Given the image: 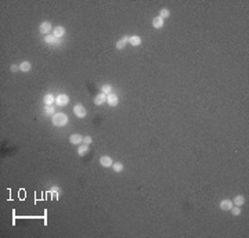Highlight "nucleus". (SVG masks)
Listing matches in <instances>:
<instances>
[{
	"label": "nucleus",
	"mask_w": 249,
	"mask_h": 238,
	"mask_svg": "<svg viewBox=\"0 0 249 238\" xmlns=\"http://www.w3.org/2000/svg\"><path fill=\"white\" fill-rule=\"evenodd\" d=\"M230 210H231V213H233L234 216H240L241 215V208L240 206H233Z\"/></svg>",
	"instance_id": "5701e85b"
},
{
	"label": "nucleus",
	"mask_w": 249,
	"mask_h": 238,
	"mask_svg": "<svg viewBox=\"0 0 249 238\" xmlns=\"http://www.w3.org/2000/svg\"><path fill=\"white\" fill-rule=\"evenodd\" d=\"M163 25H165V19L161 18V17H155V18L152 19V26L155 29H162Z\"/></svg>",
	"instance_id": "6e6552de"
},
{
	"label": "nucleus",
	"mask_w": 249,
	"mask_h": 238,
	"mask_svg": "<svg viewBox=\"0 0 249 238\" xmlns=\"http://www.w3.org/2000/svg\"><path fill=\"white\" fill-rule=\"evenodd\" d=\"M10 71H11V72H17V71H19V65H11L10 66Z\"/></svg>",
	"instance_id": "a878e982"
},
{
	"label": "nucleus",
	"mask_w": 249,
	"mask_h": 238,
	"mask_svg": "<svg viewBox=\"0 0 249 238\" xmlns=\"http://www.w3.org/2000/svg\"><path fill=\"white\" fill-rule=\"evenodd\" d=\"M68 116L67 114L64 112H56L54 115H51V123L54 126H58V127H62V126H67L68 125Z\"/></svg>",
	"instance_id": "f257e3e1"
},
{
	"label": "nucleus",
	"mask_w": 249,
	"mask_h": 238,
	"mask_svg": "<svg viewBox=\"0 0 249 238\" xmlns=\"http://www.w3.org/2000/svg\"><path fill=\"white\" fill-rule=\"evenodd\" d=\"M233 204L235 205V206H242V205L245 204V197H244V195H237L233 199Z\"/></svg>",
	"instance_id": "dca6fc26"
},
{
	"label": "nucleus",
	"mask_w": 249,
	"mask_h": 238,
	"mask_svg": "<svg viewBox=\"0 0 249 238\" xmlns=\"http://www.w3.org/2000/svg\"><path fill=\"white\" fill-rule=\"evenodd\" d=\"M73 115L76 116V118H79V119H83V118H86L87 111L82 104H76V105L73 107Z\"/></svg>",
	"instance_id": "f03ea898"
},
{
	"label": "nucleus",
	"mask_w": 249,
	"mask_h": 238,
	"mask_svg": "<svg viewBox=\"0 0 249 238\" xmlns=\"http://www.w3.org/2000/svg\"><path fill=\"white\" fill-rule=\"evenodd\" d=\"M128 43H129V36H123V38H121L116 42V49H118V50H122V49H124V46Z\"/></svg>",
	"instance_id": "f8f14e48"
},
{
	"label": "nucleus",
	"mask_w": 249,
	"mask_h": 238,
	"mask_svg": "<svg viewBox=\"0 0 249 238\" xmlns=\"http://www.w3.org/2000/svg\"><path fill=\"white\" fill-rule=\"evenodd\" d=\"M53 36H56L57 39H60V38H62L64 35H65V28L64 26H56L54 28V31H53Z\"/></svg>",
	"instance_id": "9b49d317"
},
{
	"label": "nucleus",
	"mask_w": 249,
	"mask_h": 238,
	"mask_svg": "<svg viewBox=\"0 0 249 238\" xmlns=\"http://www.w3.org/2000/svg\"><path fill=\"white\" fill-rule=\"evenodd\" d=\"M89 152V145L87 144H80L78 148V155L79 157H84L86 154Z\"/></svg>",
	"instance_id": "f3484780"
},
{
	"label": "nucleus",
	"mask_w": 249,
	"mask_h": 238,
	"mask_svg": "<svg viewBox=\"0 0 249 238\" xmlns=\"http://www.w3.org/2000/svg\"><path fill=\"white\" fill-rule=\"evenodd\" d=\"M112 169H114V172L121 173L122 170H123V163H121V162H114V165H112Z\"/></svg>",
	"instance_id": "6ab92c4d"
},
{
	"label": "nucleus",
	"mask_w": 249,
	"mask_h": 238,
	"mask_svg": "<svg viewBox=\"0 0 249 238\" xmlns=\"http://www.w3.org/2000/svg\"><path fill=\"white\" fill-rule=\"evenodd\" d=\"M43 103H44V105H53L56 103V97H54L53 94H46L43 98Z\"/></svg>",
	"instance_id": "2eb2a0df"
},
{
	"label": "nucleus",
	"mask_w": 249,
	"mask_h": 238,
	"mask_svg": "<svg viewBox=\"0 0 249 238\" xmlns=\"http://www.w3.org/2000/svg\"><path fill=\"white\" fill-rule=\"evenodd\" d=\"M44 42H46L47 44H58L60 39H57L53 35H47V36H44Z\"/></svg>",
	"instance_id": "ddd939ff"
},
{
	"label": "nucleus",
	"mask_w": 249,
	"mask_h": 238,
	"mask_svg": "<svg viewBox=\"0 0 249 238\" xmlns=\"http://www.w3.org/2000/svg\"><path fill=\"white\" fill-rule=\"evenodd\" d=\"M159 17H161V18H163V19H165V18H169V17H170V11H169L168 8H161Z\"/></svg>",
	"instance_id": "aec40b11"
},
{
	"label": "nucleus",
	"mask_w": 249,
	"mask_h": 238,
	"mask_svg": "<svg viewBox=\"0 0 249 238\" xmlns=\"http://www.w3.org/2000/svg\"><path fill=\"white\" fill-rule=\"evenodd\" d=\"M69 141H71V144H73V145H80L82 143H83V136L72 134L71 137H69Z\"/></svg>",
	"instance_id": "0eeeda50"
},
{
	"label": "nucleus",
	"mask_w": 249,
	"mask_h": 238,
	"mask_svg": "<svg viewBox=\"0 0 249 238\" xmlns=\"http://www.w3.org/2000/svg\"><path fill=\"white\" fill-rule=\"evenodd\" d=\"M93 143V140H91V137H89V136H86V137H83V144H91Z\"/></svg>",
	"instance_id": "393cba45"
},
{
	"label": "nucleus",
	"mask_w": 249,
	"mask_h": 238,
	"mask_svg": "<svg viewBox=\"0 0 249 238\" xmlns=\"http://www.w3.org/2000/svg\"><path fill=\"white\" fill-rule=\"evenodd\" d=\"M107 103H108L109 107H116L119 104V98L115 93H111V94H107Z\"/></svg>",
	"instance_id": "20e7f679"
},
{
	"label": "nucleus",
	"mask_w": 249,
	"mask_h": 238,
	"mask_svg": "<svg viewBox=\"0 0 249 238\" xmlns=\"http://www.w3.org/2000/svg\"><path fill=\"white\" fill-rule=\"evenodd\" d=\"M104 103H107V94L100 93L94 97V104H96V105H103Z\"/></svg>",
	"instance_id": "9d476101"
},
{
	"label": "nucleus",
	"mask_w": 249,
	"mask_h": 238,
	"mask_svg": "<svg viewBox=\"0 0 249 238\" xmlns=\"http://www.w3.org/2000/svg\"><path fill=\"white\" fill-rule=\"evenodd\" d=\"M31 68H32V64L29 61H22L19 64V71H22V72H29Z\"/></svg>",
	"instance_id": "4468645a"
},
{
	"label": "nucleus",
	"mask_w": 249,
	"mask_h": 238,
	"mask_svg": "<svg viewBox=\"0 0 249 238\" xmlns=\"http://www.w3.org/2000/svg\"><path fill=\"white\" fill-rule=\"evenodd\" d=\"M219 206H220L221 210H230L231 208L234 206V204H233V201H231V199H223L220 202V205H219Z\"/></svg>",
	"instance_id": "1a4fd4ad"
},
{
	"label": "nucleus",
	"mask_w": 249,
	"mask_h": 238,
	"mask_svg": "<svg viewBox=\"0 0 249 238\" xmlns=\"http://www.w3.org/2000/svg\"><path fill=\"white\" fill-rule=\"evenodd\" d=\"M101 91H103L104 94H111V93H112V86H111V85H104V86H101Z\"/></svg>",
	"instance_id": "412c9836"
},
{
	"label": "nucleus",
	"mask_w": 249,
	"mask_h": 238,
	"mask_svg": "<svg viewBox=\"0 0 249 238\" xmlns=\"http://www.w3.org/2000/svg\"><path fill=\"white\" fill-rule=\"evenodd\" d=\"M100 163H101L103 168H112L114 161H112V158L108 157V155H103V157L100 158Z\"/></svg>",
	"instance_id": "423d86ee"
},
{
	"label": "nucleus",
	"mask_w": 249,
	"mask_h": 238,
	"mask_svg": "<svg viewBox=\"0 0 249 238\" xmlns=\"http://www.w3.org/2000/svg\"><path fill=\"white\" fill-rule=\"evenodd\" d=\"M56 104L58 107H65L69 104V97L67 94H58L56 97Z\"/></svg>",
	"instance_id": "7ed1b4c3"
},
{
	"label": "nucleus",
	"mask_w": 249,
	"mask_h": 238,
	"mask_svg": "<svg viewBox=\"0 0 249 238\" xmlns=\"http://www.w3.org/2000/svg\"><path fill=\"white\" fill-rule=\"evenodd\" d=\"M44 114L46 115H54V108H53V105H46L44 107Z\"/></svg>",
	"instance_id": "4be33fe9"
},
{
	"label": "nucleus",
	"mask_w": 249,
	"mask_h": 238,
	"mask_svg": "<svg viewBox=\"0 0 249 238\" xmlns=\"http://www.w3.org/2000/svg\"><path fill=\"white\" fill-rule=\"evenodd\" d=\"M50 194H54V195H56V198H58V195H60V188H58V187H53L51 190H50Z\"/></svg>",
	"instance_id": "b1692460"
},
{
	"label": "nucleus",
	"mask_w": 249,
	"mask_h": 238,
	"mask_svg": "<svg viewBox=\"0 0 249 238\" xmlns=\"http://www.w3.org/2000/svg\"><path fill=\"white\" fill-rule=\"evenodd\" d=\"M51 24H50L49 21H44V22H42L40 25H39V31H40V33H43V35H50V32H51Z\"/></svg>",
	"instance_id": "39448f33"
},
{
	"label": "nucleus",
	"mask_w": 249,
	"mask_h": 238,
	"mask_svg": "<svg viewBox=\"0 0 249 238\" xmlns=\"http://www.w3.org/2000/svg\"><path fill=\"white\" fill-rule=\"evenodd\" d=\"M129 43H130L131 46H134V47L140 46L141 44V38L140 36H136V35H134V36H130V38H129Z\"/></svg>",
	"instance_id": "a211bd4d"
}]
</instances>
